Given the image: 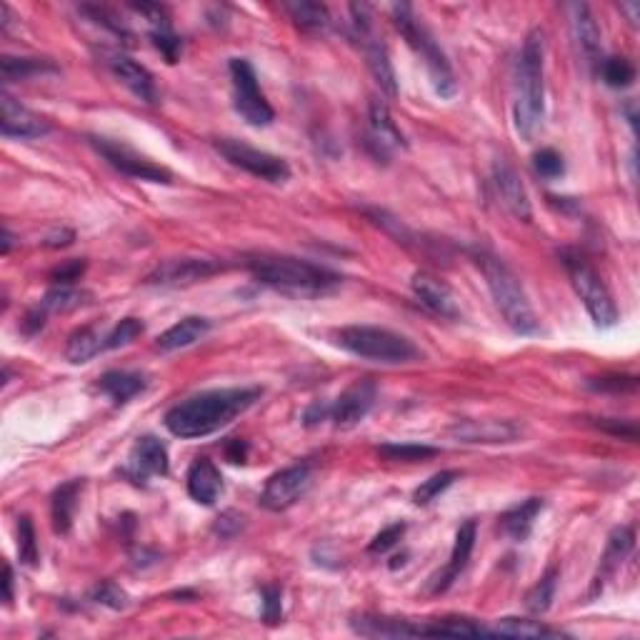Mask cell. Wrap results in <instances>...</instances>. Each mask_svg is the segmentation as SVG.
<instances>
[{
    "label": "cell",
    "mask_w": 640,
    "mask_h": 640,
    "mask_svg": "<svg viewBox=\"0 0 640 640\" xmlns=\"http://www.w3.org/2000/svg\"><path fill=\"white\" fill-rule=\"evenodd\" d=\"M260 395H263L260 388H218L190 395L165 413V428L175 438H205L233 423Z\"/></svg>",
    "instance_id": "cell-1"
},
{
    "label": "cell",
    "mask_w": 640,
    "mask_h": 640,
    "mask_svg": "<svg viewBox=\"0 0 640 640\" xmlns=\"http://www.w3.org/2000/svg\"><path fill=\"white\" fill-rule=\"evenodd\" d=\"M245 268L260 285H268V288L288 295L315 298V295L333 293L343 283V278L333 270L310 263V260L293 258V255L253 253L245 258Z\"/></svg>",
    "instance_id": "cell-2"
},
{
    "label": "cell",
    "mask_w": 640,
    "mask_h": 640,
    "mask_svg": "<svg viewBox=\"0 0 640 640\" xmlns=\"http://www.w3.org/2000/svg\"><path fill=\"white\" fill-rule=\"evenodd\" d=\"M545 118V40L543 30L533 28L525 35L518 58L513 120L523 140H535Z\"/></svg>",
    "instance_id": "cell-3"
},
{
    "label": "cell",
    "mask_w": 640,
    "mask_h": 640,
    "mask_svg": "<svg viewBox=\"0 0 640 640\" xmlns=\"http://www.w3.org/2000/svg\"><path fill=\"white\" fill-rule=\"evenodd\" d=\"M475 263L483 270L485 283H488L490 295L503 315L505 325L518 335H533L540 330V320L520 285L518 275L493 253H478Z\"/></svg>",
    "instance_id": "cell-4"
},
{
    "label": "cell",
    "mask_w": 640,
    "mask_h": 640,
    "mask_svg": "<svg viewBox=\"0 0 640 640\" xmlns=\"http://www.w3.org/2000/svg\"><path fill=\"white\" fill-rule=\"evenodd\" d=\"M335 345L358 358L375 360L385 365H405L423 358L418 345L395 330L378 328V325H345L333 330Z\"/></svg>",
    "instance_id": "cell-5"
},
{
    "label": "cell",
    "mask_w": 640,
    "mask_h": 640,
    "mask_svg": "<svg viewBox=\"0 0 640 640\" xmlns=\"http://www.w3.org/2000/svg\"><path fill=\"white\" fill-rule=\"evenodd\" d=\"M393 25L398 28V33L403 35L405 43H408L410 48L423 58L435 93H438L440 98H453V95L458 93V83H455L453 68H450L448 58H445L438 40L430 35V30L425 28L423 23H418V18L413 15L410 5H393Z\"/></svg>",
    "instance_id": "cell-6"
},
{
    "label": "cell",
    "mask_w": 640,
    "mask_h": 640,
    "mask_svg": "<svg viewBox=\"0 0 640 640\" xmlns=\"http://www.w3.org/2000/svg\"><path fill=\"white\" fill-rule=\"evenodd\" d=\"M560 260H563L565 270H568L570 285H573V290L578 293L580 303L585 305L593 323L598 325V328H613V325L618 323V305H615L608 285L600 280V275L595 273L593 265H590L583 255L575 253V250L570 248L560 250Z\"/></svg>",
    "instance_id": "cell-7"
},
{
    "label": "cell",
    "mask_w": 640,
    "mask_h": 640,
    "mask_svg": "<svg viewBox=\"0 0 640 640\" xmlns=\"http://www.w3.org/2000/svg\"><path fill=\"white\" fill-rule=\"evenodd\" d=\"M230 80H233V108L240 118L253 128H265L275 120V110L270 108L268 98L260 90L258 75L250 60L230 58L228 63Z\"/></svg>",
    "instance_id": "cell-8"
},
{
    "label": "cell",
    "mask_w": 640,
    "mask_h": 640,
    "mask_svg": "<svg viewBox=\"0 0 640 640\" xmlns=\"http://www.w3.org/2000/svg\"><path fill=\"white\" fill-rule=\"evenodd\" d=\"M215 150L228 160L235 168L245 170V173L255 175V178L265 180V183L280 185L285 180H290V165L283 158L273 153H265V150L253 148L248 143H240L235 138H218L213 140Z\"/></svg>",
    "instance_id": "cell-9"
},
{
    "label": "cell",
    "mask_w": 640,
    "mask_h": 640,
    "mask_svg": "<svg viewBox=\"0 0 640 640\" xmlns=\"http://www.w3.org/2000/svg\"><path fill=\"white\" fill-rule=\"evenodd\" d=\"M310 485H313V465L303 460V463H293L270 475L258 500L270 513H283L308 493Z\"/></svg>",
    "instance_id": "cell-10"
},
{
    "label": "cell",
    "mask_w": 640,
    "mask_h": 640,
    "mask_svg": "<svg viewBox=\"0 0 640 640\" xmlns=\"http://www.w3.org/2000/svg\"><path fill=\"white\" fill-rule=\"evenodd\" d=\"M90 143H93V148L98 150V153L103 155L115 170H120V173L128 175V178L148 180V183H163V185H168L170 180H173V173H170L168 168L153 163V160L145 158V155L135 153L130 145L118 143V140H110V138H90Z\"/></svg>",
    "instance_id": "cell-11"
},
{
    "label": "cell",
    "mask_w": 640,
    "mask_h": 640,
    "mask_svg": "<svg viewBox=\"0 0 640 640\" xmlns=\"http://www.w3.org/2000/svg\"><path fill=\"white\" fill-rule=\"evenodd\" d=\"M448 438L455 443L465 445H503L515 443L523 435V425L515 420H498V418H483V420H455L448 430Z\"/></svg>",
    "instance_id": "cell-12"
},
{
    "label": "cell",
    "mask_w": 640,
    "mask_h": 640,
    "mask_svg": "<svg viewBox=\"0 0 640 640\" xmlns=\"http://www.w3.org/2000/svg\"><path fill=\"white\" fill-rule=\"evenodd\" d=\"M218 270H223V263L213 258H170L163 260L153 273H148L145 283L160 285V288H180V285H193L210 278Z\"/></svg>",
    "instance_id": "cell-13"
},
{
    "label": "cell",
    "mask_w": 640,
    "mask_h": 640,
    "mask_svg": "<svg viewBox=\"0 0 640 640\" xmlns=\"http://www.w3.org/2000/svg\"><path fill=\"white\" fill-rule=\"evenodd\" d=\"M375 395H378L375 380L360 378L355 383H350L335 398V403H330V420H333L335 428H353V425H358L375 405Z\"/></svg>",
    "instance_id": "cell-14"
},
{
    "label": "cell",
    "mask_w": 640,
    "mask_h": 640,
    "mask_svg": "<svg viewBox=\"0 0 640 640\" xmlns=\"http://www.w3.org/2000/svg\"><path fill=\"white\" fill-rule=\"evenodd\" d=\"M0 130H3L5 138L30 140L48 135L53 125L48 118L20 105L13 95L3 93V98H0Z\"/></svg>",
    "instance_id": "cell-15"
},
{
    "label": "cell",
    "mask_w": 640,
    "mask_h": 640,
    "mask_svg": "<svg viewBox=\"0 0 640 640\" xmlns=\"http://www.w3.org/2000/svg\"><path fill=\"white\" fill-rule=\"evenodd\" d=\"M168 468V448H165L163 440L155 438V435H143V438L135 440L133 450H130L125 473L138 483H145L150 478L168 475Z\"/></svg>",
    "instance_id": "cell-16"
},
{
    "label": "cell",
    "mask_w": 640,
    "mask_h": 640,
    "mask_svg": "<svg viewBox=\"0 0 640 640\" xmlns=\"http://www.w3.org/2000/svg\"><path fill=\"white\" fill-rule=\"evenodd\" d=\"M130 8L148 20V35L150 40H153L155 48L160 50V55H163L168 63H178L180 50H183V40L175 35L168 10L158 3H135L130 5Z\"/></svg>",
    "instance_id": "cell-17"
},
{
    "label": "cell",
    "mask_w": 640,
    "mask_h": 640,
    "mask_svg": "<svg viewBox=\"0 0 640 640\" xmlns=\"http://www.w3.org/2000/svg\"><path fill=\"white\" fill-rule=\"evenodd\" d=\"M410 290L418 298L420 305L430 310L435 315H443V318H460V308L458 300H455L453 290L443 283L435 275L425 273V270H418L410 278Z\"/></svg>",
    "instance_id": "cell-18"
},
{
    "label": "cell",
    "mask_w": 640,
    "mask_h": 640,
    "mask_svg": "<svg viewBox=\"0 0 640 640\" xmlns=\"http://www.w3.org/2000/svg\"><path fill=\"white\" fill-rule=\"evenodd\" d=\"M105 63H108L110 73H113L135 98L145 100V103H155V100H158V88H155L153 75H150V70L145 68V65H140L138 60L115 50V53H108Z\"/></svg>",
    "instance_id": "cell-19"
},
{
    "label": "cell",
    "mask_w": 640,
    "mask_h": 640,
    "mask_svg": "<svg viewBox=\"0 0 640 640\" xmlns=\"http://www.w3.org/2000/svg\"><path fill=\"white\" fill-rule=\"evenodd\" d=\"M475 535H478V523H475V520H465L458 528V533H455V543L453 550H450L448 565H445V568L435 575L433 583H430L433 593H445V590L455 583V578L463 573L465 565H468L470 560V553H473Z\"/></svg>",
    "instance_id": "cell-20"
},
{
    "label": "cell",
    "mask_w": 640,
    "mask_h": 640,
    "mask_svg": "<svg viewBox=\"0 0 640 640\" xmlns=\"http://www.w3.org/2000/svg\"><path fill=\"white\" fill-rule=\"evenodd\" d=\"M493 178H495V185H498V193L500 198H503L505 208H508L518 220L530 223V218H533V208H530L528 190H525V185L520 183V175L515 173L513 165L503 158L495 160Z\"/></svg>",
    "instance_id": "cell-21"
},
{
    "label": "cell",
    "mask_w": 640,
    "mask_h": 640,
    "mask_svg": "<svg viewBox=\"0 0 640 640\" xmlns=\"http://www.w3.org/2000/svg\"><path fill=\"white\" fill-rule=\"evenodd\" d=\"M368 123H370V145H375V150H378L375 155H378V158H388V153L393 148H408L405 135L400 133L395 120L390 118L388 105H385L380 98H370Z\"/></svg>",
    "instance_id": "cell-22"
},
{
    "label": "cell",
    "mask_w": 640,
    "mask_h": 640,
    "mask_svg": "<svg viewBox=\"0 0 640 640\" xmlns=\"http://www.w3.org/2000/svg\"><path fill=\"white\" fill-rule=\"evenodd\" d=\"M185 488L195 503L215 505V500L223 495V475L210 458H195L185 475Z\"/></svg>",
    "instance_id": "cell-23"
},
{
    "label": "cell",
    "mask_w": 640,
    "mask_h": 640,
    "mask_svg": "<svg viewBox=\"0 0 640 640\" xmlns=\"http://www.w3.org/2000/svg\"><path fill=\"white\" fill-rule=\"evenodd\" d=\"M350 628L365 638H413V635H420V620L360 613L350 618Z\"/></svg>",
    "instance_id": "cell-24"
},
{
    "label": "cell",
    "mask_w": 640,
    "mask_h": 640,
    "mask_svg": "<svg viewBox=\"0 0 640 640\" xmlns=\"http://www.w3.org/2000/svg\"><path fill=\"white\" fill-rule=\"evenodd\" d=\"M633 545H635V533H633V528H628V525H620V528H615L613 533H610L608 548H605L603 558H600V568H598V575H595V580H593V588H590V595H598L600 590H603L605 580H608L610 575H613L615 570L620 568V563L628 558L630 550H633Z\"/></svg>",
    "instance_id": "cell-25"
},
{
    "label": "cell",
    "mask_w": 640,
    "mask_h": 640,
    "mask_svg": "<svg viewBox=\"0 0 640 640\" xmlns=\"http://www.w3.org/2000/svg\"><path fill=\"white\" fill-rule=\"evenodd\" d=\"M85 488L83 478L68 480V483L58 485L50 498V520H53V530L58 535H68L70 528H73V518H75V508H78L80 493Z\"/></svg>",
    "instance_id": "cell-26"
},
{
    "label": "cell",
    "mask_w": 640,
    "mask_h": 640,
    "mask_svg": "<svg viewBox=\"0 0 640 640\" xmlns=\"http://www.w3.org/2000/svg\"><path fill=\"white\" fill-rule=\"evenodd\" d=\"M363 48H365V58H368V68L370 73H373L375 83L380 85V90H383L388 98H395L398 95V80H395V70H393V63H390V55H388V48H385V43L380 38H375L373 35H368V38H363Z\"/></svg>",
    "instance_id": "cell-27"
},
{
    "label": "cell",
    "mask_w": 640,
    "mask_h": 640,
    "mask_svg": "<svg viewBox=\"0 0 640 640\" xmlns=\"http://www.w3.org/2000/svg\"><path fill=\"white\" fill-rule=\"evenodd\" d=\"M210 330V320L200 318V315H188L180 323L170 325L165 333L158 335V350L163 353H173V350L188 348V345L198 343L200 338H205Z\"/></svg>",
    "instance_id": "cell-28"
},
{
    "label": "cell",
    "mask_w": 640,
    "mask_h": 640,
    "mask_svg": "<svg viewBox=\"0 0 640 640\" xmlns=\"http://www.w3.org/2000/svg\"><path fill=\"white\" fill-rule=\"evenodd\" d=\"M145 385H148L145 375L130 373V370H108L98 378V390L113 400V405H125L130 398L143 393Z\"/></svg>",
    "instance_id": "cell-29"
},
{
    "label": "cell",
    "mask_w": 640,
    "mask_h": 640,
    "mask_svg": "<svg viewBox=\"0 0 640 640\" xmlns=\"http://www.w3.org/2000/svg\"><path fill=\"white\" fill-rule=\"evenodd\" d=\"M543 508V498H528L523 500V503L505 510V513L500 515V525H503V530L515 540V543H523V540H528V535L533 533V523Z\"/></svg>",
    "instance_id": "cell-30"
},
{
    "label": "cell",
    "mask_w": 640,
    "mask_h": 640,
    "mask_svg": "<svg viewBox=\"0 0 640 640\" xmlns=\"http://www.w3.org/2000/svg\"><path fill=\"white\" fill-rule=\"evenodd\" d=\"M573 30L588 63L600 65V28L585 3L573 5Z\"/></svg>",
    "instance_id": "cell-31"
},
{
    "label": "cell",
    "mask_w": 640,
    "mask_h": 640,
    "mask_svg": "<svg viewBox=\"0 0 640 640\" xmlns=\"http://www.w3.org/2000/svg\"><path fill=\"white\" fill-rule=\"evenodd\" d=\"M105 350V333L98 328V325H83V328L75 330L68 338V345H65V358L70 363L80 365L88 363L90 358H95L98 353Z\"/></svg>",
    "instance_id": "cell-32"
},
{
    "label": "cell",
    "mask_w": 640,
    "mask_h": 640,
    "mask_svg": "<svg viewBox=\"0 0 640 640\" xmlns=\"http://www.w3.org/2000/svg\"><path fill=\"white\" fill-rule=\"evenodd\" d=\"M0 73H3L5 83H15V80H28L33 75L58 73V65L48 58H13V55H3Z\"/></svg>",
    "instance_id": "cell-33"
},
{
    "label": "cell",
    "mask_w": 640,
    "mask_h": 640,
    "mask_svg": "<svg viewBox=\"0 0 640 640\" xmlns=\"http://www.w3.org/2000/svg\"><path fill=\"white\" fill-rule=\"evenodd\" d=\"M490 635H513V638H558L560 630L548 628L540 620L528 618H500L490 625Z\"/></svg>",
    "instance_id": "cell-34"
},
{
    "label": "cell",
    "mask_w": 640,
    "mask_h": 640,
    "mask_svg": "<svg viewBox=\"0 0 640 640\" xmlns=\"http://www.w3.org/2000/svg\"><path fill=\"white\" fill-rule=\"evenodd\" d=\"M285 13L295 20L303 30H325L330 25V13L323 3H313V0H288L283 3Z\"/></svg>",
    "instance_id": "cell-35"
},
{
    "label": "cell",
    "mask_w": 640,
    "mask_h": 640,
    "mask_svg": "<svg viewBox=\"0 0 640 640\" xmlns=\"http://www.w3.org/2000/svg\"><path fill=\"white\" fill-rule=\"evenodd\" d=\"M558 578H560V570L555 565H550L543 575L538 578V583L528 590L525 595V605L533 615H543L548 613L550 605H553L555 598V588H558Z\"/></svg>",
    "instance_id": "cell-36"
},
{
    "label": "cell",
    "mask_w": 640,
    "mask_h": 640,
    "mask_svg": "<svg viewBox=\"0 0 640 640\" xmlns=\"http://www.w3.org/2000/svg\"><path fill=\"white\" fill-rule=\"evenodd\" d=\"M378 455L395 463H420L438 455V448L423 443H383L378 448Z\"/></svg>",
    "instance_id": "cell-37"
},
{
    "label": "cell",
    "mask_w": 640,
    "mask_h": 640,
    "mask_svg": "<svg viewBox=\"0 0 640 640\" xmlns=\"http://www.w3.org/2000/svg\"><path fill=\"white\" fill-rule=\"evenodd\" d=\"M83 298H88V293L78 290L75 285H53V288L43 295L40 305H43L48 313H65V310L80 308V305L85 303Z\"/></svg>",
    "instance_id": "cell-38"
},
{
    "label": "cell",
    "mask_w": 640,
    "mask_h": 640,
    "mask_svg": "<svg viewBox=\"0 0 640 640\" xmlns=\"http://www.w3.org/2000/svg\"><path fill=\"white\" fill-rule=\"evenodd\" d=\"M458 478H460L458 470H440V473L430 475L428 480H423V483H420L418 488L413 490V503L415 505H430L435 498H438V495H443L445 490H448Z\"/></svg>",
    "instance_id": "cell-39"
},
{
    "label": "cell",
    "mask_w": 640,
    "mask_h": 640,
    "mask_svg": "<svg viewBox=\"0 0 640 640\" xmlns=\"http://www.w3.org/2000/svg\"><path fill=\"white\" fill-rule=\"evenodd\" d=\"M600 75H603V80L610 88H628L635 80V65L623 55L620 58L613 55V58L600 60Z\"/></svg>",
    "instance_id": "cell-40"
},
{
    "label": "cell",
    "mask_w": 640,
    "mask_h": 640,
    "mask_svg": "<svg viewBox=\"0 0 640 640\" xmlns=\"http://www.w3.org/2000/svg\"><path fill=\"white\" fill-rule=\"evenodd\" d=\"M18 558L23 565H38L40 560V550H38V540H35V528L33 520L28 515H20L18 518Z\"/></svg>",
    "instance_id": "cell-41"
},
{
    "label": "cell",
    "mask_w": 640,
    "mask_h": 640,
    "mask_svg": "<svg viewBox=\"0 0 640 640\" xmlns=\"http://www.w3.org/2000/svg\"><path fill=\"white\" fill-rule=\"evenodd\" d=\"M80 13H85L90 20H93V23L103 25L105 30H110L113 35H118L123 43H130V40H133V33L125 28V23L113 13V10L100 8V5H83V8H80Z\"/></svg>",
    "instance_id": "cell-42"
},
{
    "label": "cell",
    "mask_w": 640,
    "mask_h": 640,
    "mask_svg": "<svg viewBox=\"0 0 640 640\" xmlns=\"http://www.w3.org/2000/svg\"><path fill=\"white\" fill-rule=\"evenodd\" d=\"M145 325L143 320L138 318H123L113 330L105 333V350H115V348H123V345L133 343L138 335H143Z\"/></svg>",
    "instance_id": "cell-43"
},
{
    "label": "cell",
    "mask_w": 640,
    "mask_h": 640,
    "mask_svg": "<svg viewBox=\"0 0 640 640\" xmlns=\"http://www.w3.org/2000/svg\"><path fill=\"white\" fill-rule=\"evenodd\" d=\"M533 168L540 178L555 180L565 173V160L555 148H540L533 155Z\"/></svg>",
    "instance_id": "cell-44"
},
{
    "label": "cell",
    "mask_w": 640,
    "mask_h": 640,
    "mask_svg": "<svg viewBox=\"0 0 640 640\" xmlns=\"http://www.w3.org/2000/svg\"><path fill=\"white\" fill-rule=\"evenodd\" d=\"M90 598L95 600V603L105 605V608L110 610H125L128 608L130 598L128 593H125L123 588H120L118 583H113V580H103V583H98L93 588V595Z\"/></svg>",
    "instance_id": "cell-45"
},
{
    "label": "cell",
    "mask_w": 640,
    "mask_h": 640,
    "mask_svg": "<svg viewBox=\"0 0 640 640\" xmlns=\"http://www.w3.org/2000/svg\"><path fill=\"white\" fill-rule=\"evenodd\" d=\"M588 388L595 393H633L638 388V378L635 375H600V378H590Z\"/></svg>",
    "instance_id": "cell-46"
},
{
    "label": "cell",
    "mask_w": 640,
    "mask_h": 640,
    "mask_svg": "<svg viewBox=\"0 0 640 640\" xmlns=\"http://www.w3.org/2000/svg\"><path fill=\"white\" fill-rule=\"evenodd\" d=\"M595 428H600L603 433L613 435V438H620V440H630V443H635L638 440V425H635V420H620V418H598L595 420Z\"/></svg>",
    "instance_id": "cell-47"
},
{
    "label": "cell",
    "mask_w": 640,
    "mask_h": 640,
    "mask_svg": "<svg viewBox=\"0 0 640 640\" xmlns=\"http://www.w3.org/2000/svg\"><path fill=\"white\" fill-rule=\"evenodd\" d=\"M260 595H263V620L268 625H275L280 623V618H283V593H280L278 585H265L263 590H260Z\"/></svg>",
    "instance_id": "cell-48"
},
{
    "label": "cell",
    "mask_w": 640,
    "mask_h": 640,
    "mask_svg": "<svg viewBox=\"0 0 640 640\" xmlns=\"http://www.w3.org/2000/svg\"><path fill=\"white\" fill-rule=\"evenodd\" d=\"M403 535H405V523L388 525V528H383L373 540H370L368 553H373V555L388 553L390 548H395V545H398V540L403 538Z\"/></svg>",
    "instance_id": "cell-49"
},
{
    "label": "cell",
    "mask_w": 640,
    "mask_h": 640,
    "mask_svg": "<svg viewBox=\"0 0 640 640\" xmlns=\"http://www.w3.org/2000/svg\"><path fill=\"white\" fill-rule=\"evenodd\" d=\"M83 273L85 260H65L58 268L50 270V280H53V285H75V280H80Z\"/></svg>",
    "instance_id": "cell-50"
},
{
    "label": "cell",
    "mask_w": 640,
    "mask_h": 640,
    "mask_svg": "<svg viewBox=\"0 0 640 640\" xmlns=\"http://www.w3.org/2000/svg\"><path fill=\"white\" fill-rule=\"evenodd\" d=\"M245 518L235 510H225V513L218 515V520L213 523V533L220 535V538H235V535L243 530Z\"/></svg>",
    "instance_id": "cell-51"
},
{
    "label": "cell",
    "mask_w": 640,
    "mask_h": 640,
    "mask_svg": "<svg viewBox=\"0 0 640 640\" xmlns=\"http://www.w3.org/2000/svg\"><path fill=\"white\" fill-rule=\"evenodd\" d=\"M323 420H330V405L328 403H323V400H315V403H310L308 408H305L303 423L308 425V428H315V425H320Z\"/></svg>",
    "instance_id": "cell-52"
},
{
    "label": "cell",
    "mask_w": 640,
    "mask_h": 640,
    "mask_svg": "<svg viewBox=\"0 0 640 640\" xmlns=\"http://www.w3.org/2000/svg\"><path fill=\"white\" fill-rule=\"evenodd\" d=\"M75 240V233L70 228H60V230H53L50 235H45L43 238V245L45 248H65V245H70Z\"/></svg>",
    "instance_id": "cell-53"
},
{
    "label": "cell",
    "mask_w": 640,
    "mask_h": 640,
    "mask_svg": "<svg viewBox=\"0 0 640 640\" xmlns=\"http://www.w3.org/2000/svg\"><path fill=\"white\" fill-rule=\"evenodd\" d=\"M230 463H245V455H248V443L245 440H230L228 448H225Z\"/></svg>",
    "instance_id": "cell-54"
},
{
    "label": "cell",
    "mask_w": 640,
    "mask_h": 640,
    "mask_svg": "<svg viewBox=\"0 0 640 640\" xmlns=\"http://www.w3.org/2000/svg\"><path fill=\"white\" fill-rule=\"evenodd\" d=\"M13 588H15L13 568H10V565L5 563V568H3V600H5V605L13 603Z\"/></svg>",
    "instance_id": "cell-55"
},
{
    "label": "cell",
    "mask_w": 640,
    "mask_h": 640,
    "mask_svg": "<svg viewBox=\"0 0 640 640\" xmlns=\"http://www.w3.org/2000/svg\"><path fill=\"white\" fill-rule=\"evenodd\" d=\"M620 13L628 15V20L633 25H638V18H640V3L638 0H628V3H620Z\"/></svg>",
    "instance_id": "cell-56"
},
{
    "label": "cell",
    "mask_w": 640,
    "mask_h": 640,
    "mask_svg": "<svg viewBox=\"0 0 640 640\" xmlns=\"http://www.w3.org/2000/svg\"><path fill=\"white\" fill-rule=\"evenodd\" d=\"M10 248H13V233H10V230L5 228L3 230V255H8Z\"/></svg>",
    "instance_id": "cell-57"
}]
</instances>
